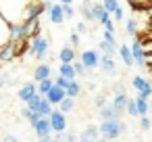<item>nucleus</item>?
<instances>
[{"label":"nucleus","instance_id":"7","mask_svg":"<svg viewBox=\"0 0 152 142\" xmlns=\"http://www.w3.org/2000/svg\"><path fill=\"white\" fill-rule=\"evenodd\" d=\"M48 119H50V125H52V132H54V134L67 132V113H63L61 109H58V111L52 109V113H50Z\"/></svg>","mask_w":152,"mask_h":142},{"label":"nucleus","instance_id":"29","mask_svg":"<svg viewBox=\"0 0 152 142\" xmlns=\"http://www.w3.org/2000/svg\"><path fill=\"white\" fill-rule=\"evenodd\" d=\"M42 100H44V94L36 92V94H34V96H31V98H29V100H27L25 104H27V107H29L31 111H38V109H40V104H42Z\"/></svg>","mask_w":152,"mask_h":142},{"label":"nucleus","instance_id":"57","mask_svg":"<svg viewBox=\"0 0 152 142\" xmlns=\"http://www.w3.org/2000/svg\"><path fill=\"white\" fill-rule=\"evenodd\" d=\"M0 142H4V140H0Z\"/></svg>","mask_w":152,"mask_h":142},{"label":"nucleus","instance_id":"53","mask_svg":"<svg viewBox=\"0 0 152 142\" xmlns=\"http://www.w3.org/2000/svg\"><path fill=\"white\" fill-rule=\"evenodd\" d=\"M150 115H152V102H150Z\"/></svg>","mask_w":152,"mask_h":142},{"label":"nucleus","instance_id":"6","mask_svg":"<svg viewBox=\"0 0 152 142\" xmlns=\"http://www.w3.org/2000/svg\"><path fill=\"white\" fill-rule=\"evenodd\" d=\"M48 11V4L44 0H31L27 11H25V21H31V19H40L44 13Z\"/></svg>","mask_w":152,"mask_h":142},{"label":"nucleus","instance_id":"52","mask_svg":"<svg viewBox=\"0 0 152 142\" xmlns=\"http://www.w3.org/2000/svg\"><path fill=\"white\" fill-rule=\"evenodd\" d=\"M148 23H150V25H152V15H150V19H148Z\"/></svg>","mask_w":152,"mask_h":142},{"label":"nucleus","instance_id":"10","mask_svg":"<svg viewBox=\"0 0 152 142\" xmlns=\"http://www.w3.org/2000/svg\"><path fill=\"white\" fill-rule=\"evenodd\" d=\"M48 17H50V21H52L54 25H61L63 21H67V19H65V13H63V4H61V2H52V4L48 7Z\"/></svg>","mask_w":152,"mask_h":142},{"label":"nucleus","instance_id":"5","mask_svg":"<svg viewBox=\"0 0 152 142\" xmlns=\"http://www.w3.org/2000/svg\"><path fill=\"white\" fill-rule=\"evenodd\" d=\"M131 52H133V61H135V67H140V69H146L148 67V57H146V48L142 46V42H140V38H133V42H131Z\"/></svg>","mask_w":152,"mask_h":142},{"label":"nucleus","instance_id":"32","mask_svg":"<svg viewBox=\"0 0 152 142\" xmlns=\"http://www.w3.org/2000/svg\"><path fill=\"white\" fill-rule=\"evenodd\" d=\"M38 113H40L42 117H50V113H52V102H50L46 96H44V100H42V104H40Z\"/></svg>","mask_w":152,"mask_h":142},{"label":"nucleus","instance_id":"24","mask_svg":"<svg viewBox=\"0 0 152 142\" xmlns=\"http://www.w3.org/2000/svg\"><path fill=\"white\" fill-rule=\"evenodd\" d=\"M127 98H129V96H127L125 92H121V94H113V102H110V104H113L115 109H119V111H123V113H125Z\"/></svg>","mask_w":152,"mask_h":142},{"label":"nucleus","instance_id":"17","mask_svg":"<svg viewBox=\"0 0 152 142\" xmlns=\"http://www.w3.org/2000/svg\"><path fill=\"white\" fill-rule=\"evenodd\" d=\"M100 138V127L98 125H88L79 134V142H96Z\"/></svg>","mask_w":152,"mask_h":142},{"label":"nucleus","instance_id":"1","mask_svg":"<svg viewBox=\"0 0 152 142\" xmlns=\"http://www.w3.org/2000/svg\"><path fill=\"white\" fill-rule=\"evenodd\" d=\"M31 0H0V13L9 23L25 21V11Z\"/></svg>","mask_w":152,"mask_h":142},{"label":"nucleus","instance_id":"37","mask_svg":"<svg viewBox=\"0 0 152 142\" xmlns=\"http://www.w3.org/2000/svg\"><path fill=\"white\" fill-rule=\"evenodd\" d=\"M73 67H75V73H77V75H81V77L88 73V69H86V65H83L81 61H73Z\"/></svg>","mask_w":152,"mask_h":142},{"label":"nucleus","instance_id":"33","mask_svg":"<svg viewBox=\"0 0 152 142\" xmlns=\"http://www.w3.org/2000/svg\"><path fill=\"white\" fill-rule=\"evenodd\" d=\"M125 113H127V115H131V117H140L135 98H127V107H125Z\"/></svg>","mask_w":152,"mask_h":142},{"label":"nucleus","instance_id":"16","mask_svg":"<svg viewBox=\"0 0 152 142\" xmlns=\"http://www.w3.org/2000/svg\"><path fill=\"white\" fill-rule=\"evenodd\" d=\"M121 115H123V111L115 109L113 104H104L102 109H98V117H100V121H106V119H119Z\"/></svg>","mask_w":152,"mask_h":142},{"label":"nucleus","instance_id":"50","mask_svg":"<svg viewBox=\"0 0 152 142\" xmlns=\"http://www.w3.org/2000/svg\"><path fill=\"white\" fill-rule=\"evenodd\" d=\"M44 2H46V4H48V7H50V4H52V2H54V0H44Z\"/></svg>","mask_w":152,"mask_h":142},{"label":"nucleus","instance_id":"22","mask_svg":"<svg viewBox=\"0 0 152 142\" xmlns=\"http://www.w3.org/2000/svg\"><path fill=\"white\" fill-rule=\"evenodd\" d=\"M58 61L61 63H73L75 61V48L73 46H63L58 52Z\"/></svg>","mask_w":152,"mask_h":142},{"label":"nucleus","instance_id":"34","mask_svg":"<svg viewBox=\"0 0 152 142\" xmlns=\"http://www.w3.org/2000/svg\"><path fill=\"white\" fill-rule=\"evenodd\" d=\"M125 32H127V36H137V21L125 19Z\"/></svg>","mask_w":152,"mask_h":142},{"label":"nucleus","instance_id":"49","mask_svg":"<svg viewBox=\"0 0 152 142\" xmlns=\"http://www.w3.org/2000/svg\"><path fill=\"white\" fill-rule=\"evenodd\" d=\"M96 142H110V140H106V138H102V136H100V138H98Z\"/></svg>","mask_w":152,"mask_h":142},{"label":"nucleus","instance_id":"56","mask_svg":"<svg viewBox=\"0 0 152 142\" xmlns=\"http://www.w3.org/2000/svg\"><path fill=\"white\" fill-rule=\"evenodd\" d=\"M0 100H2V96H0Z\"/></svg>","mask_w":152,"mask_h":142},{"label":"nucleus","instance_id":"28","mask_svg":"<svg viewBox=\"0 0 152 142\" xmlns=\"http://www.w3.org/2000/svg\"><path fill=\"white\" fill-rule=\"evenodd\" d=\"M65 92H67V96H71V98H77V96L81 94V86H79V82H77V79H71Z\"/></svg>","mask_w":152,"mask_h":142},{"label":"nucleus","instance_id":"11","mask_svg":"<svg viewBox=\"0 0 152 142\" xmlns=\"http://www.w3.org/2000/svg\"><path fill=\"white\" fill-rule=\"evenodd\" d=\"M92 13H94V19H96L100 25H106L108 21H113V19H110L113 15H110V13L104 9V4H98V2H94V7H92Z\"/></svg>","mask_w":152,"mask_h":142},{"label":"nucleus","instance_id":"55","mask_svg":"<svg viewBox=\"0 0 152 142\" xmlns=\"http://www.w3.org/2000/svg\"><path fill=\"white\" fill-rule=\"evenodd\" d=\"M150 7H152V0H150Z\"/></svg>","mask_w":152,"mask_h":142},{"label":"nucleus","instance_id":"47","mask_svg":"<svg viewBox=\"0 0 152 142\" xmlns=\"http://www.w3.org/2000/svg\"><path fill=\"white\" fill-rule=\"evenodd\" d=\"M4 142H17V138L11 136V134H7V136H4Z\"/></svg>","mask_w":152,"mask_h":142},{"label":"nucleus","instance_id":"14","mask_svg":"<svg viewBox=\"0 0 152 142\" xmlns=\"http://www.w3.org/2000/svg\"><path fill=\"white\" fill-rule=\"evenodd\" d=\"M31 127H34V132H36L38 138H42V136H50V134H52V125H50V119H48V117H42V119L36 121Z\"/></svg>","mask_w":152,"mask_h":142},{"label":"nucleus","instance_id":"39","mask_svg":"<svg viewBox=\"0 0 152 142\" xmlns=\"http://www.w3.org/2000/svg\"><path fill=\"white\" fill-rule=\"evenodd\" d=\"M102 40H106V42H108V44H113V46H119V44H117V38H115V32H106V29H104Z\"/></svg>","mask_w":152,"mask_h":142},{"label":"nucleus","instance_id":"19","mask_svg":"<svg viewBox=\"0 0 152 142\" xmlns=\"http://www.w3.org/2000/svg\"><path fill=\"white\" fill-rule=\"evenodd\" d=\"M119 57L123 59L125 67H133V65H135L133 52H131V46H129V44H119Z\"/></svg>","mask_w":152,"mask_h":142},{"label":"nucleus","instance_id":"46","mask_svg":"<svg viewBox=\"0 0 152 142\" xmlns=\"http://www.w3.org/2000/svg\"><path fill=\"white\" fill-rule=\"evenodd\" d=\"M38 142H54V136L50 134V136H42V138H38Z\"/></svg>","mask_w":152,"mask_h":142},{"label":"nucleus","instance_id":"2","mask_svg":"<svg viewBox=\"0 0 152 142\" xmlns=\"http://www.w3.org/2000/svg\"><path fill=\"white\" fill-rule=\"evenodd\" d=\"M100 136L106 138V140H119L125 132H127V125L125 121L119 117V119H106V121H100Z\"/></svg>","mask_w":152,"mask_h":142},{"label":"nucleus","instance_id":"9","mask_svg":"<svg viewBox=\"0 0 152 142\" xmlns=\"http://www.w3.org/2000/svg\"><path fill=\"white\" fill-rule=\"evenodd\" d=\"M29 38V27L25 21H19V23H11V40L13 42H21Z\"/></svg>","mask_w":152,"mask_h":142},{"label":"nucleus","instance_id":"27","mask_svg":"<svg viewBox=\"0 0 152 142\" xmlns=\"http://www.w3.org/2000/svg\"><path fill=\"white\" fill-rule=\"evenodd\" d=\"M92 7H94V2H90V0H86V2L81 4V17L86 19V21H96L94 19V13H92Z\"/></svg>","mask_w":152,"mask_h":142},{"label":"nucleus","instance_id":"8","mask_svg":"<svg viewBox=\"0 0 152 142\" xmlns=\"http://www.w3.org/2000/svg\"><path fill=\"white\" fill-rule=\"evenodd\" d=\"M131 86L137 90L140 96H144V98H150V96H152V84H150L144 75H133V77H131Z\"/></svg>","mask_w":152,"mask_h":142},{"label":"nucleus","instance_id":"44","mask_svg":"<svg viewBox=\"0 0 152 142\" xmlns=\"http://www.w3.org/2000/svg\"><path fill=\"white\" fill-rule=\"evenodd\" d=\"M69 40H71L73 46H79V34H77V32H73V34L69 36Z\"/></svg>","mask_w":152,"mask_h":142},{"label":"nucleus","instance_id":"15","mask_svg":"<svg viewBox=\"0 0 152 142\" xmlns=\"http://www.w3.org/2000/svg\"><path fill=\"white\" fill-rule=\"evenodd\" d=\"M9 42H11V23L0 13V48H4Z\"/></svg>","mask_w":152,"mask_h":142},{"label":"nucleus","instance_id":"36","mask_svg":"<svg viewBox=\"0 0 152 142\" xmlns=\"http://www.w3.org/2000/svg\"><path fill=\"white\" fill-rule=\"evenodd\" d=\"M63 13H65V19H73L77 11L73 9V4H63Z\"/></svg>","mask_w":152,"mask_h":142},{"label":"nucleus","instance_id":"25","mask_svg":"<svg viewBox=\"0 0 152 142\" xmlns=\"http://www.w3.org/2000/svg\"><path fill=\"white\" fill-rule=\"evenodd\" d=\"M98 50H100V54H108V57H115V54L119 52V46H113V44H108L106 40H102V42L98 44Z\"/></svg>","mask_w":152,"mask_h":142},{"label":"nucleus","instance_id":"26","mask_svg":"<svg viewBox=\"0 0 152 142\" xmlns=\"http://www.w3.org/2000/svg\"><path fill=\"white\" fill-rule=\"evenodd\" d=\"M135 102H137V113H140V117L150 113V102H148V98H144V96L137 94V96H135Z\"/></svg>","mask_w":152,"mask_h":142},{"label":"nucleus","instance_id":"51","mask_svg":"<svg viewBox=\"0 0 152 142\" xmlns=\"http://www.w3.org/2000/svg\"><path fill=\"white\" fill-rule=\"evenodd\" d=\"M2 65H4V63H2V59H0V71H2Z\"/></svg>","mask_w":152,"mask_h":142},{"label":"nucleus","instance_id":"18","mask_svg":"<svg viewBox=\"0 0 152 142\" xmlns=\"http://www.w3.org/2000/svg\"><path fill=\"white\" fill-rule=\"evenodd\" d=\"M65 96H67V92H65L61 86H56V84H54V86L48 90V94H46V98L52 102V107H54V104H61V100H63Z\"/></svg>","mask_w":152,"mask_h":142},{"label":"nucleus","instance_id":"4","mask_svg":"<svg viewBox=\"0 0 152 142\" xmlns=\"http://www.w3.org/2000/svg\"><path fill=\"white\" fill-rule=\"evenodd\" d=\"M100 50H94V48H88V50H83L81 52V57H79V61L86 65V69L88 71H94V69H98L100 67Z\"/></svg>","mask_w":152,"mask_h":142},{"label":"nucleus","instance_id":"41","mask_svg":"<svg viewBox=\"0 0 152 142\" xmlns=\"http://www.w3.org/2000/svg\"><path fill=\"white\" fill-rule=\"evenodd\" d=\"M69 82H71V79H67V77H63V75H58V77H54V84H56V86H61L63 90H67V86H69Z\"/></svg>","mask_w":152,"mask_h":142},{"label":"nucleus","instance_id":"45","mask_svg":"<svg viewBox=\"0 0 152 142\" xmlns=\"http://www.w3.org/2000/svg\"><path fill=\"white\" fill-rule=\"evenodd\" d=\"M113 92H115V94H121V92H125V86H123L121 82H117V84L113 86Z\"/></svg>","mask_w":152,"mask_h":142},{"label":"nucleus","instance_id":"21","mask_svg":"<svg viewBox=\"0 0 152 142\" xmlns=\"http://www.w3.org/2000/svg\"><path fill=\"white\" fill-rule=\"evenodd\" d=\"M100 67H102V71H106L108 75H115V73H117V63H115V57L102 54V57H100Z\"/></svg>","mask_w":152,"mask_h":142},{"label":"nucleus","instance_id":"30","mask_svg":"<svg viewBox=\"0 0 152 142\" xmlns=\"http://www.w3.org/2000/svg\"><path fill=\"white\" fill-rule=\"evenodd\" d=\"M58 109H61L63 113H71V111L75 109V98H71V96H65V98L61 100Z\"/></svg>","mask_w":152,"mask_h":142},{"label":"nucleus","instance_id":"40","mask_svg":"<svg viewBox=\"0 0 152 142\" xmlns=\"http://www.w3.org/2000/svg\"><path fill=\"white\" fill-rule=\"evenodd\" d=\"M75 32H77L79 36H86V34H90V29H88V23H83V21H79V23L75 25Z\"/></svg>","mask_w":152,"mask_h":142},{"label":"nucleus","instance_id":"13","mask_svg":"<svg viewBox=\"0 0 152 142\" xmlns=\"http://www.w3.org/2000/svg\"><path fill=\"white\" fill-rule=\"evenodd\" d=\"M38 92V86L34 84V82H25L21 88H19V92H17V98L21 100V102H27L34 94Z\"/></svg>","mask_w":152,"mask_h":142},{"label":"nucleus","instance_id":"38","mask_svg":"<svg viewBox=\"0 0 152 142\" xmlns=\"http://www.w3.org/2000/svg\"><path fill=\"white\" fill-rule=\"evenodd\" d=\"M140 127H142L144 132H148V129L152 127V121H150L148 115H142V117H140Z\"/></svg>","mask_w":152,"mask_h":142},{"label":"nucleus","instance_id":"54","mask_svg":"<svg viewBox=\"0 0 152 142\" xmlns=\"http://www.w3.org/2000/svg\"><path fill=\"white\" fill-rule=\"evenodd\" d=\"M2 86H4V84H2V82H0V88H2Z\"/></svg>","mask_w":152,"mask_h":142},{"label":"nucleus","instance_id":"23","mask_svg":"<svg viewBox=\"0 0 152 142\" xmlns=\"http://www.w3.org/2000/svg\"><path fill=\"white\" fill-rule=\"evenodd\" d=\"M58 75H63V77H67V79H75L77 73H75L73 63H61V67H58Z\"/></svg>","mask_w":152,"mask_h":142},{"label":"nucleus","instance_id":"43","mask_svg":"<svg viewBox=\"0 0 152 142\" xmlns=\"http://www.w3.org/2000/svg\"><path fill=\"white\" fill-rule=\"evenodd\" d=\"M113 17H115V21H123V19H125V15H123V9H121V7H119V9H115Z\"/></svg>","mask_w":152,"mask_h":142},{"label":"nucleus","instance_id":"35","mask_svg":"<svg viewBox=\"0 0 152 142\" xmlns=\"http://www.w3.org/2000/svg\"><path fill=\"white\" fill-rule=\"evenodd\" d=\"M102 4H104V9L113 15L115 13V9H119L121 4H119V0H102Z\"/></svg>","mask_w":152,"mask_h":142},{"label":"nucleus","instance_id":"42","mask_svg":"<svg viewBox=\"0 0 152 142\" xmlns=\"http://www.w3.org/2000/svg\"><path fill=\"white\" fill-rule=\"evenodd\" d=\"M94 102H96V107H98V109H102V107L106 104V96H104V94H96Z\"/></svg>","mask_w":152,"mask_h":142},{"label":"nucleus","instance_id":"48","mask_svg":"<svg viewBox=\"0 0 152 142\" xmlns=\"http://www.w3.org/2000/svg\"><path fill=\"white\" fill-rule=\"evenodd\" d=\"M61 4H73V0H58Z\"/></svg>","mask_w":152,"mask_h":142},{"label":"nucleus","instance_id":"31","mask_svg":"<svg viewBox=\"0 0 152 142\" xmlns=\"http://www.w3.org/2000/svg\"><path fill=\"white\" fill-rule=\"evenodd\" d=\"M52 86H54V79H52V77H48V79H42V82H38V92L46 96V94H48V90H50Z\"/></svg>","mask_w":152,"mask_h":142},{"label":"nucleus","instance_id":"20","mask_svg":"<svg viewBox=\"0 0 152 142\" xmlns=\"http://www.w3.org/2000/svg\"><path fill=\"white\" fill-rule=\"evenodd\" d=\"M50 75H52V69H50L48 63H42V65H38V67L34 69V82H36V84L42 82V79H48Z\"/></svg>","mask_w":152,"mask_h":142},{"label":"nucleus","instance_id":"3","mask_svg":"<svg viewBox=\"0 0 152 142\" xmlns=\"http://www.w3.org/2000/svg\"><path fill=\"white\" fill-rule=\"evenodd\" d=\"M48 50H50V38H46V36H42V34H40L38 38H31V44H29V54H31L34 59H38V61L46 59Z\"/></svg>","mask_w":152,"mask_h":142},{"label":"nucleus","instance_id":"12","mask_svg":"<svg viewBox=\"0 0 152 142\" xmlns=\"http://www.w3.org/2000/svg\"><path fill=\"white\" fill-rule=\"evenodd\" d=\"M17 44L19 42H9L4 48H0V59H2V63H13L17 59Z\"/></svg>","mask_w":152,"mask_h":142}]
</instances>
